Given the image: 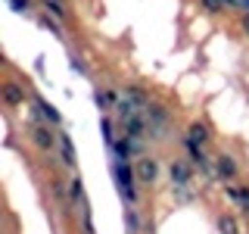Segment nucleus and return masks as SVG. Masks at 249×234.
Listing matches in <instances>:
<instances>
[{"mask_svg":"<svg viewBox=\"0 0 249 234\" xmlns=\"http://www.w3.org/2000/svg\"><path fill=\"white\" fill-rule=\"evenodd\" d=\"M93 103L103 109V113H109V109H115V103H119V100H115L112 91H97V94H93Z\"/></svg>","mask_w":249,"mask_h":234,"instance_id":"obj_13","label":"nucleus"},{"mask_svg":"<svg viewBox=\"0 0 249 234\" xmlns=\"http://www.w3.org/2000/svg\"><path fill=\"white\" fill-rule=\"evenodd\" d=\"M3 100L10 106H19V103H25V91H22V84H16V81H6L3 84Z\"/></svg>","mask_w":249,"mask_h":234,"instance_id":"obj_10","label":"nucleus"},{"mask_svg":"<svg viewBox=\"0 0 249 234\" xmlns=\"http://www.w3.org/2000/svg\"><path fill=\"white\" fill-rule=\"evenodd\" d=\"M215 172H218V178H221L224 184H228V181H233V178H237V162H233V156L221 153V156L215 159Z\"/></svg>","mask_w":249,"mask_h":234,"instance_id":"obj_5","label":"nucleus"},{"mask_svg":"<svg viewBox=\"0 0 249 234\" xmlns=\"http://www.w3.org/2000/svg\"><path fill=\"white\" fill-rule=\"evenodd\" d=\"M31 140H35L37 150L50 153L53 147H56V140H59V131H53L50 125H31Z\"/></svg>","mask_w":249,"mask_h":234,"instance_id":"obj_3","label":"nucleus"},{"mask_svg":"<svg viewBox=\"0 0 249 234\" xmlns=\"http://www.w3.org/2000/svg\"><path fill=\"white\" fill-rule=\"evenodd\" d=\"M44 10H47V13H53L56 19H66V10H62L56 0H44Z\"/></svg>","mask_w":249,"mask_h":234,"instance_id":"obj_17","label":"nucleus"},{"mask_svg":"<svg viewBox=\"0 0 249 234\" xmlns=\"http://www.w3.org/2000/svg\"><path fill=\"white\" fill-rule=\"evenodd\" d=\"M41 25H44V28H50V35H62V31H59V25H56V22L50 19V13H47L44 19H41Z\"/></svg>","mask_w":249,"mask_h":234,"instance_id":"obj_19","label":"nucleus"},{"mask_svg":"<svg viewBox=\"0 0 249 234\" xmlns=\"http://www.w3.org/2000/svg\"><path fill=\"white\" fill-rule=\"evenodd\" d=\"M243 31H246V35H249V13L243 16Z\"/></svg>","mask_w":249,"mask_h":234,"instance_id":"obj_21","label":"nucleus"},{"mask_svg":"<svg viewBox=\"0 0 249 234\" xmlns=\"http://www.w3.org/2000/svg\"><path fill=\"white\" fill-rule=\"evenodd\" d=\"M224 3H228V0H202V6H206L209 13H221Z\"/></svg>","mask_w":249,"mask_h":234,"instance_id":"obj_18","label":"nucleus"},{"mask_svg":"<svg viewBox=\"0 0 249 234\" xmlns=\"http://www.w3.org/2000/svg\"><path fill=\"white\" fill-rule=\"evenodd\" d=\"M100 128H103V140H106V147H112L115 140V128H112V119H109V116H103V119H100Z\"/></svg>","mask_w":249,"mask_h":234,"instance_id":"obj_16","label":"nucleus"},{"mask_svg":"<svg viewBox=\"0 0 249 234\" xmlns=\"http://www.w3.org/2000/svg\"><path fill=\"white\" fill-rule=\"evenodd\" d=\"M59 150H62V162H66L69 169H75L78 153H75V144H72V137H69L66 131H59Z\"/></svg>","mask_w":249,"mask_h":234,"instance_id":"obj_8","label":"nucleus"},{"mask_svg":"<svg viewBox=\"0 0 249 234\" xmlns=\"http://www.w3.org/2000/svg\"><path fill=\"white\" fill-rule=\"evenodd\" d=\"M168 178H171V191H178V200H190L193 197V175H190V166L184 159H171L168 166Z\"/></svg>","mask_w":249,"mask_h":234,"instance_id":"obj_1","label":"nucleus"},{"mask_svg":"<svg viewBox=\"0 0 249 234\" xmlns=\"http://www.w3.org/2000/svg\"><path fill=\"white\" fill-rule=\"evenodd\" d=\"M69 197H72V203H78V206L84 203V181H81L78 175L69 181Z\"/></svg>","mask_w":249,"mask_h":234,"instance_id":"obj_15","label":"nucleus"},{"mask_svg":"<svg viewBox=\"0 0 249 234\" xmlns=\"http://www.w3.org/2000/svg\"><path fill=\"white\" fill-rule=\"evenodd\" d=\"M122 100H128V103L137 106V109H146V106H150V94H146L143 88H134V84H128V88L122 91Z\"/></svg>","mask_w":249,"mask_h":234,"instance_id":"obj_6","label":"nucleus"},{"mask_svg":"<svg viewBox=\"0 0 249 234\" xmlns=\"http://www.w3.org/2000/svg\"><path fill=\"white\" fill-rule=\"evenodd\" d=\"M184 147H187V156H190V166H196V169H202V172H209L212 166H209V159H206V153H202V147L199 144H193L190 137L184 140Z\"/></svg>","mask_w":249,"mask_h":234,"instance_id":"obj_7","label":"nucleus"},{"mask_svg":"<svg viewBox=\"0 0 249 234\" xmlns=\"http://www.w3.org/2000/svg\"><path fill=\"white\" fill-rule=\"evenodd\" d=\"M187 137H190L193 140V144H209V128H206V125H202V122H193L190 125V128H187Z\"/></svg>","mask_w":249,"mask_h":234,"instance_id":"obj_12","label":"nucleus"},{"mask_svg":"<svg viewBox=\"0 0 249 234\" xmlns=\"http://www.w3.org/2000/svg\"><path fill=\"white\" fill-rule=\"evenodd\" d=\"M224 191H228V197L237 203L240 209L249 215V187H233V184H224Z\"/></svg>","mask_w":249,"mask_h":234,"instance_id":"obj_9","label":"nucleus"},{"mask_svg":"<svg viewBox=\"0 0 249 234\" xmlns=\"http://www.w3.org/2000/svg\"><path fill=\"white\" fill-rule=\"evenodd\" d=\"M10 6L16 13H28V0H10Z\"/></svg>","mask_w":249,"mask_h":234,"instance_id":"obj_20","label":"nucleus"},{"mask_svg":"<svg viewBox=\"0 0 249 234\" xmlns=\"http://www.w3.org/2000/svg\"><path fill=\"white\" fill-rule=\"evenodd\" d=\"M134 175H137V184H156L159 178V162L153 156H140L134 162Z\"/></svg>","mask_w":249,"mask_h":234,"instance_id":"obj_4","label":"nucleus"},{"mask_svg":"<svg viewBox=\"0 0 249 234\" xmlns=\"http://www.w3.org/2000/svg\"><path fill=\"white\" fill-rule=\"evenodd\" d=\"M243 3H246V6H249V0H243Z\"/></svg>","mask_w":249,"mask_h":234,"instance_id":"obj_22","label":"nucleus"},{"mask_svg":"<svg viewBox=\"0 0 249 234\" xmlns=\"http://www.w3.org/2000/svg\"><path fill=\"white\" fill-rule=\"evenodd\" d=\"M112 178H115V184H119V194L128 203H137V175H134V169L128 166V162H119L115 159L112 162Z\"/></svg>","mask_w":249,"mask_h":234,"instance_id":"obj_2","label":"nucleus"},{"mask_svg":"<svg viewBox=\"0 0 249 234\" xmlns=\"http://www.w3.org/2000/svg\"><path fill=\"white\" fill-rule=\"evenodd\" d=\"M35 106H37V113H41V116H44V119L50 122V125H59V122H62V116L56 113V106H53V103H47V100L35 97Z\"/></svg>","mask_w":249,"mask_h":234,"instance_id":"obj_11","label":"nucleus"},{"mask_svg":"<svg viewBox=\"0 0 249 234\" xmlns=\"http://www.w3.org/2000/svg\"><path fill=\"white\" fill-rule=\"evenodd\" d=\"M218 231H221V234H240L237 218L228 215V213H224V215H218Z\"/></svg>","mask_w":249,"mask_h":234,"instance_id":"obj_14","label":"nucleus"}]
</instances>
